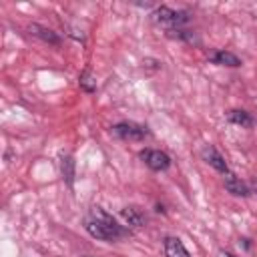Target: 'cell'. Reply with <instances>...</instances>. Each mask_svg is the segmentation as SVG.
Returning a JSON list of instances; mask_svg holds the SVG:
<instances>
[{
  "label": "cell",
  "instance_id": "obj_1",
  "mask_svg": "<svg viewBox=\"0 0 257 257\" xmlns=\"http://www.w3.org/2000/svg\"><path fill=\"white\" fill-rule=\"evenodd\" d=\"M84 229L88 231V235H92L94 239L100 241H116L124 235H128V229H124L122 225H118L104 209L100 207H92L88 213V219L84 221Z\"/></svg>",
  "mask_w": 257,
  "mask_h": 257
},
{
  "label": "cell",
  "instance_id": "obj_2",
  "mask_svg": "<svg viewBox=\"0 0 257 257\" xmlns=\"http://www.w3.org/2000/svg\"><path fill=\"white\" fill-rule=\"evenodd\" d=\"M153 22L161 24V26H167L169 30H177L179 26H183L185 22H189V12L185 10H173L169 6H157L151 14Z\"/></svg>",
  "mask_w": 257,
  "mask_h": 257
},
{
  "label": "cell",
  "instance_id": "obj_3",
  "mask_svg": "<svg viewBox=\"0 0 257 257\" xmlns=\"http://www.w3.org/2000/svg\"><path fill=\"white\" fill-rule=\"evenodd\" d=\"M110 133L116 139H122V141H145L149 137V128L147 126L137 124V122H126V120L112 124Z\"/></svg>",
  "mask_w": 257,
  "mask_h": 257
},
{
  "label": "cell",
  "instance_id": "obj_4",
  "mask_svg": "<svg viewBox=\"0 0 257 257\" xmlns=\"http://www.w3.org/2000/svg\"><path fill=\"white\" fill-rule=\"evenodd\" d=\"M139 157L153 171H167L171 167V157L165 151H159V149H143L139 153Z\"/></svg>",
  "mask_w": 257,
  "mask_h": 257
},
{
  "label": "cell",
  "instance_id": "obj_5",
  "mask_svg": "<svg viewBox=\"0 0 257 257\" xmlns=\"http://www.w3.org/2000/svg\"><path fill=\"white\" fill-rule=\"evenodd\" d=\"M201 157H203V161L205 163H209L215 171H219V173H223V175H227L229 173V167H227V161H225V157L213 147V145H207V147H203V151H201Z\"/></svg>",
  "mask_w": 257,
  "mask_h": 257
},
{
  "label": "cell",
  "instance_id": "obj_6",
  "mask_svg": "<svg viewBox=\"0 0 257 257\" xmlns=\"http://www.w3.org/2000/svg\"><path fill=\"white\" fill-rule=\"evenodd\" d=\"M223 185H225V189H227L231 195H235V197H249V195H251L247 183H243V181H241L239 177H235L233 173H227V175H225Z\"/></svg>",
  "mask_w": 257,
  "mask_h": 257
},
{
  "label": "cell",
  "instance_id": "obj_7",
  "mask_svg": "<svg viewBox=\"0 0 257 257\" xmlns=\"http://www.w3.org/2000/svg\"><path fill=\"white\" fill-rule=\"evenodd\" d=\"M163 249H165L167 257H191V253L187 251V247L183 245V241L179 237H165Z\"/></svg>",
  "mask_w": 257,
  "mask_h": 257
},
{
  "label": "cell",
  "instance_id": "obj_8",
  "mask_svg": "<svg viewBox=\"0 0 257 257\" xmlns=\"http://www.w3.org/2000/svg\"><path fill=\"white\" fill-rule=\"evenodd\" d=\"M28 32L32 34V36H36V38H40L42 42H48V44H52V46H60V36L54 32V30H50V28H46V26H40V24H30L28 26Z\"/></svg>",
  "mask_w": 257,
  "mask_h": 257
},
{
  "label": "cell",
  "instance_id": "obj_9",
  "mask_svg": "<svg viewBox=\"0 0 257 257\" xmlns=\"http://www.w3.org/2000/svg\"><path fill=\"white\" fill-rule=\"evenodd\" d=\"M209 60L213 64H219V66H231V68L241 66V58L229 50H215L209 54Z\"/></svg>",
  "mask_w": 257,
  "mask_h": 257
},
{
  "label": "cell",
  "instance_id": "obj_10",
  "mask_svg": "<svg viewBox=\"0 0 257 257\" xmlns=\"http://www.w3.org/2000/svg\"><path fill=\"white\" fill-rule=\"evenodd\" d=\"M225 116H227L229 122L239 124V126H243V128H251V126L255 124V118L251 116V112H247V110H243V108H231Z\"/></svg>",
  "mask_w": 257,
  "mask_h": 257
},
{
  "label": "cell",
  "instance_id": "obj_11",
  "mask_svg": "<svg viewBox=\"0 0 257 257\" xmlns=\"http://www.w3.org/2000/svg\"><path fill=\"white\" fill-rule=\"evenodd\" d=\"M120 217L131 227H145V223H147V215L137 207H122L120 209Z\"/></svg>",
  "mask_w": 257,
  "mask_h": 257
},
{
  "label": "cell",
  "instance_id": "obj_12",
  "mask_svg": "<svg viewBox=\"0 0 257 257\" xmlns=\"http://www.w3.org/2000/svg\"><path fill=\"white\" fill-rule=\"evenodd\" d=\"M60 171H62V179L68 187L74 185V159L70 155H64L60 161Z\"/></svg>",
  "mask_w": 257,
  "mask_h": 257
},
{
  "label": "cell",
  "instance_id": "obj_13",
  "mask_svg": "<svg viewBox=\"0 0 257 257\" xmlns=\"http://www.w3.org/2000/svg\"><path fill=\"white\" fill-rule=\"evenodd\" d=\"M78 84H80V88H82L84 92H94V90H96V78H94V74H92L88 68L80 72Z\"/></svg>",
  "mask_w": 257,
  "mask_h": 257
},
{
  "label": "cell",
  "instance_id": "obj_14",
  "mask_svg": "<svg viewBox=\"0 0 257 257\" xmlns=\"http://www.w3.org/2000/svg\"><path fill=\"white\" fill-rule=\"evenodd\" d=\"M221 257H237V255H233V253H229V251H221Z\"/></svg>",
  "mask_w": 257,
  "mask_h": 257
},
{
  "label": "cell",
  "instance_id": "obj_15",
  "mask_svg": "<svg viewBox=\"0 0 257 257\" xmlns=\"http://www.w3.org/2000/svg\"><path fill=\"white\" fill-rule=\"evenodd\" d=\"M251 187H253V189H255V193H257V179H253V181H251Z\"/></svg>",
  "mask_w": 257,
  "mask_h": 257
},
{
  "label": "cell",
  "instance_id": "obj_16",
  "mask_svg": "<svg viewBox=\"0 0 257 257\" xmlns=\"http://www.w3.org/2000/svg\"><path fill=\"white\" fill-rule=\"evenodd\" d=\"M84 257H92V255H84Z\"/></svg>",
  "mask_w": 257,
  "mask_h": 257
}]
</instances>
